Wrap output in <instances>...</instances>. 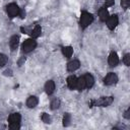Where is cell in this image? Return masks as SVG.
<instances>
[{
	"instance_id": "obj_1",
	"label": "cell",
	"mask_w": 130,
	"mask_h": 130,
	"mask_svg": "<svg viewBox=\"0 0 130 130\" xmlns=\"http://www.w3.org/2000/svg\"><path fill=\"white\" fill-rule=\"evenodd\" d=\"M114 101L113 96H102L98 100H93L90 102V106H98V107H108Z\"/></svg>"
},
{
	"instance_id": "obj_2",
	"label": "cell",
	"mask_w": 130,
	"mask_h": 130,
	"mask_svg": "<svg viewBox=\"0 0 130 130\" xmlns=\"http://www.w3.org/2000/svg\"><path fill=\"white\" fill-rule=\"evenodd\" d=\"M92 21H93V16H92V14H90V13L87 12V11H82V12H81L79 23H80V26H81L82 28L87 27Z\"/></svg>"
},
{
	"instance_id": "obj_3",
	"label": "cell",
	"mask_w": 130,
	"mask_h": 130,
	"mask_svg": "<svg viewBox=\"0 0 130 130\" xmlns=\"http://www.w3.org/2000/svg\"><path fill=\"white\" fill-rule=\"evenodd\" d=\"M20 120L21 117L18 113H12L8 117V122H9V128L10 129H19L20 127Z\"/></svg>"
},
{
	"instance_id": "obj_4",
	"label": "cell",
	"mask_w": 130,
	"mask_h": 130,
	"mask_svg": "<svg viewBox=\"0 0 130 130\" xmlns=\"http://www.w3.org/2000/svg\"><path fill=\"white\" fill-rule=\"evenodd\" d=\"M36 47H37V42L34 39H27L23 42L21 49H22L23 53H29V52L34 51L36 49Z\"/></svg>"
},
{
	"instance_id": "obj_5",
	"label": "cell",
	"mask_w": 130,
	"mask_h": 130,
	"mask_svg": "<svg viewBox=\"0 0 130 130\" xmlns=\"http://www.w3.org/2000/svg\"><path fill=\"white\" fill-rule=\"evenodd\" d=\"M6 12L8 14V16L10 17H15V16H18L19 13H20V8L18 7L17 4L15 3H10L6 6Z\"/></svg>"
},
{
	"instance_id": "obj_6",
	"label": "cell",
	"mask_w": 130,
	"mask_h": 130,
	"mask_svg": "<svg viewBox=\"0 0 130 130\" xmlns=\"http://www.w3.org/2000/svg\"><path fill=\"white\" fill-rule=\"evenodd\" d=\"M118 81V76L116 75V73L114 72H110L106 75V77L104 78V83L106 85H112V84H115L117 83Z\"/></svg>"
},
{
	"instance_id": "obj_7",
	"label": "cell",
	"mask_w": 130,
	"mask_h": 130,
	"mask_svg": "<svg viewBox=\"0 0 130 130\" xmlns=\"http://www.w3.org/2000/svg\"><path fill=\"white\" fill-rule=\"evenodd\" d=\"M106 21H107V26H108V28L111 29V30H113V29L118 25L119 18H118V16H117L116 14H114V15H112V16H109Z\"/></svg>"
},
{
	"instance_id": "obj_8",
	"label": "cell",
	"mask_w": 130,
	"mask_h": 130,
	"mask_svg": "<svg viewBox=\"0 0 130 130\" xmlns=\"http://www.w3.org/2000/svg\"><path fill=\"white\" fill-rule=\"evenodd\" d=\"M108 63L111 67H115L119 64V57L117 55L116 52H112L109 56V59H108Z\"/></svg>"
},
{
	"instance_id": "obj_9",
	"label": "cell",
	"mask_w": 130,
	"mask_h": 130,
	"mask_svg": "<svg viewBox=\"0 0 130 130\" xmlns=\"http://www.w3.org/2000/svg\"><path fill=\"white\" fill-rule=\"evenodd\" d=\"M55 90V82L53 80H48L45 83V91L47 94H52Z\"/></svg>"
},
{
	"instance_id": "obj_10",
	"label": "cell",
	"mask_w": 130,
	"mask_h": 130,
	"mask_svg": "<svg viewBox=\"0 0 130 130\" xmlns=\"http://www.w3.org/2000/svg\"><path fill=\"white\" fill-rule=\"evenodd\" d=\"M38 104H39V99H38L36 95H31V96H29V98L26 100V106H27V108H29V109H32V108L37 107Z\"/></svg>"
},
{
	"instance_id": "obj_11",
	"label": "cell",
	"mask_w": 130,
	"mask_h": 130,
	"mask_svg": "<svg viewBox=\"0 0 130 130\" xmlns=\"http://www.w3.org/2000/svg\"><path fill=\"white\" fill-rule=\"evenodd\" d=\"M18 43H19V37L18 36L14 35V36H12L10 38V40H9V46H10L11 51H14L18 47Z\"/></svg>"
},
{
	"instance_id": "obj_12",
	"label": "cell",
	"mask_w": 130,
	"mask_h": 130,
	"mask_svg": "<svg viewBox=\"0 0 130 130\" xmlns=\"http://www.w3.org/2000/svg\"><path fill=\"white\" fill-rule=\"evenodd\" d=\"M79 66H80V63H79L78 60H72V61L68 62V64H67V70L70 71V72H73V71L77 70L79 68Z\"/></svg>"
},
{
	"instance_id": "obj_13",
	"label": "cell",
	"mask_w": 130,
	"mask_h": 130,
	"mask_svg": "<svg viewBox=\"0 0 130 130\" xmlns=\"http://www.w3.org/2000/svg\"><path fill=\"white\" fill-rule=\"evenodd\" d=\"M83 77H84V80H85V86L87 88H91L93 86V84H94V78H93V76L90 73H86Z\"/></svg>"
},
{
	"instance_id": "obj_14",
	"label": "cell",
	"mask_w": 130,
	"mask_h": 130,
	"mask_svg": "<svg viewBox=\"0 0 130 130\" xmlns=\"http://www.w3.org/2000/svg\"><path fill=\"white\" fill-rule=\"evenodd\" d=\"M99 16H100V19H101L102 21H106V20L108 19V17H109L110 15H109V12H108V10H107L106 7H102V8L99 10Z\"/></svg>"
},
{
	"instance_id": "obj_15",
	"label": "cell",
	"mask_w": 130,
	"mask_h": 130,
	"mask_svg": "<svg viewBox=\"0 0 130 130\" xmlns=\"http://www.w3.org/2000/svg\"><path fill=\"white\" fill-rule=\"evenodd\" d=\"M76 81H77V78L74 76V75H70L68 78H67V85L70 89H74L76 88Z\"/></svg>"
},
{
	"instance_id": "obj_16",
	"label": "cell",
	"mask_w": 130,
	"mask_h": 130,
	"mask_svg": "<svg viewBox=\"0 0 130 130\" xmlns=\"http://www.w3.org/2000/svg\"><path fill=\"white\" fill-rule=\"evenodd\" d=\"M41 32H42V28H41V26H40L39 24H37V25L30 30V36H31L32 39H36V38H38V37L41 36Z\"/></svg>"
},
{
	"instance_id": "obj_17",
	"label": "cell",
	"mask_w": 130,
	"mask_h": 130,
	"mask_svg": "<svg viewBox=\"0 0 130 130\" xmlns=\"http://www.w3.org/2000/svg\"><path fill=\"white\" fill-rule=\"evenodd\" d=\"M62 53L66 58H70L73 54V48L70 46H66V47H62Z\"/></svg>"
},
{
	"instance_id": "obj_18",
	"label": "cell",
	"mask_w": 130,
	"mask_h": 130,
	"mask_svg": "<svg viewBox=\"0 0 130 130\" xmlns=\"http://www.w3.org/2000/svg\"><path fill=\"white\" fill-rule=\"evenodd\" d=\"M85 80H84V77L81 76L79 78H77V81H76V88L78 90H83L85 88Z\"/></svg>"
},
{
	"instance_id": "obj_19",
	"label": "cell",
	"mask_w": 130,
	"mask_h": 130,
	"mask_svg": "<svg viewBox=\"0 0 130 130\" xmlns=\"http://www.w3.org/2000/svg\"><path fill=\"white\" fill-rule=\"evenodd\" d=\"M60 104H61V102H60L59 99H54V100L51 102V104H50L51 110H56V109H58V108L60 107Z\"/></svg>"
},
{
	"instance_id": "obj_20",
	"label": "cell",
	"mask_w": 130,
	"mask_h": 130,
	"mask_svg": "<svg viewBox=\"0 0 130 130\" xmlns=\"http://www.w3.org/2000/svg\"><path fill=\"white\" fill-rule=\"evenodd\" d=\"M70 121H71V116H70V114L65 113V114H64V117H63V125H64V126H69Z\"/></svg>"
},
{
	"instance_id": "obj_21",
	"label": "cell",
	"mask_w": 130,
	"mask_h": 130,
	"mask_svg": "<svg viewBox=\"0 0 130 130\" xmlns=\"http://www.w3.org/2000/svg\"><path fill=\"white\" fill-rule=\"evenodd\" d=\"M8 61V58L5 54H0V67H3L4 65H6Z\"/></svg>"
},
{
	"instance_id": "obj_22",
	"label": "cell",
	"mask_w": 130,
	"mask_h": 130,
	"mask_svg": "<svg viewBox=\"0 0 130 130\" xmlns=\"http://www.w3.org/2000/svg\"><path fill=\"white\" fill-rule=\"evenodd\" d=\"M42 120H43V122L46 123V124H50V123H51V117H50L49 114H47V113H43V115H42Z\"/></svg>"
},
{
	"instance_id": "obj_23",
	"label": "cell",
	"mask_w": 130,
	"mask_h": 130,
	"mask_svg": "<svg viewBox=\"0 0 130 130\" xmlns=\"http://www.w3.org/2000/svg\"><path fill=\"white\" fill-rule=\"evenodd\" d=\"M120 4H121L122 8L127 9L129 7V5H130V0H121L120 1Z\"/></svg>"
},
{
	"instance_id": "obj_24",
	"label": "cell",
	"mask_w": 130,
	"mask_h": 130,
	"mask_svg": "<svg viewBox=\"0 0 130 130\" xmlns=\"http://www.w3.org/2000/svg\"><path fill=\"white\" fill-rule=\"evenodd\" d=\"M123 62H124V64H125L126 66H129V65H130V55H129V54H126V55L124 56Z\"/></svg>"
},
{
	"instance_id": "obj_25",
	"label": "cell",
	"mask_w": 130,
	"mask_h": 130,
	"mask_svg": "<svg viewBox=\"0 0 130 130\" xmlns=\"http://www.w3.org/2000/svg\"><path fill=\"white\" fill-rule=\"evenodd\" d=\"M115 4V0H106L105 2V6L104 7H110V6H113Z\"/></svg>"
},
{
	"instance_id": "obj_26",
	"label": "cell",
	"mask_w": 130,
	"mask_h": 130,
	"mask_svg": "<svg viewBox=\"0 0 130 130\" xmlns=\"http://www.w3.org/2000/svg\"><path fill=\"white\" fill-rule=\"evenodd\" d=\"M3 75H5V76H11L12 75V70L11 69H6L3 72Z\"/></svg>"
},
{
	"instance_id": "obj_27",
	"label": "cell",
	"mask_w": 130,
	"mask_h": 130,
	"mask_svg": "<svg viewBox=\"0 0 130 130\" xmlns=\"http://www.w3.org/2000/svg\"><path fill=\"white\" fill-rule=\"evenodd\" d=\"M124 118L129 120L130 119V109H127V111L124 113Z\"/></svg>"
},
{
	"instance_id": "obj_28",
	"label": "cell",
	"mask_w": 130,
	"mask_h": 130,
	"mask_svg": "<svg viewBox=\"0 0 130 130\" xmlns=\"http://www.w3.org/2000/svg\"><path fill=\"white\" fill-rule=\"evenodd\" d=\"M24 61H25V58H24V57H22V58L18 61V66H21V65H22V63H23Z\"/></svg>"
}]
</instances>
